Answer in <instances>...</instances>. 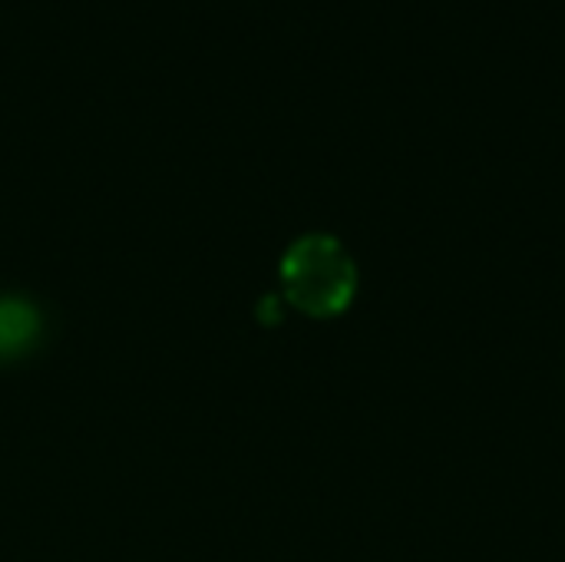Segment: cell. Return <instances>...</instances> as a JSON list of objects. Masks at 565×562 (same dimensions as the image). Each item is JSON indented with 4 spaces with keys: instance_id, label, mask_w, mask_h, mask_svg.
I'll return each instance as SVG.
<instances>
[{
    "instance_id": "6da1fadb",
    "label": "cell",
    "mask_w": 565,
    "mask_h": 562,
    "mask_svg": "<svg viewBox=\"0 0 565 562\" xmlns=\"http://www.w3.org/2000/svg\"><path fill=\"white\" fill-rule=\"evenodd\" d=\"M281 288L298 311L311 318H334L358 291V268L338 238L305 235L281 258Z\"/></svg>"
}]
</instances>
